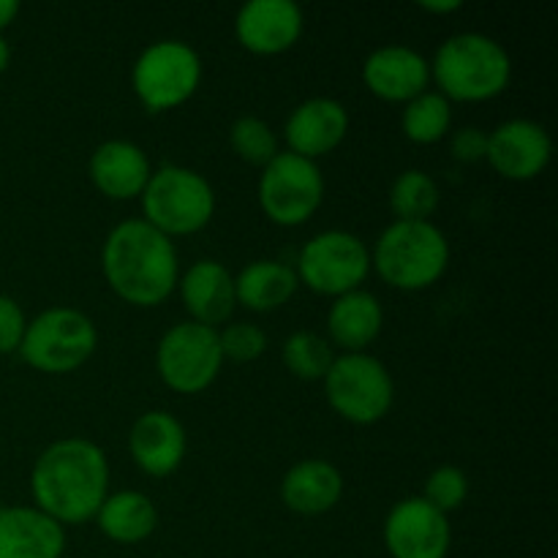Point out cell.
I'll return each instance as SVG.
<instances>
[{"label":"cell","instance_id":"obj_3","mask_svg":"<svg viewBox=\"0 0 558 558\" xmlns=\"http://www.w3.org/2000/svg\"><path fill=\"white\" fill-rule=\"evenodd\" d=\"M430 76L447 101H490L512 80L510 52L483 33H458L434 54Z\"/></svg>","mask_w":558,"mask_h":558},{"label":"cell","instance_id":"obj_6","mask_svg":"<svg viewBox=\"0 0 558 558\" xmlns=\"http://www.w3.org/2000/svg\"><path fill=\"white\" fill-rule=\"evenodd\" d=\"M98 347V330L82 311L49 308L27 322L20 354L31 368L60 376L82 368Z\"/></svg>","mask_w":558,"mask_h":558},{"label":"cell","instance_id":"obj_35","mask_svg":"<svg viewBox=\"0 0 558 558\" xmlns=\"http://www.w3.org/2000/svg\"><path fill=\"white\" fill-rule=\"evenodd\" d=\"M9 60H11V47L3 36H0V74L9 69Z\"/></svg>","mask_w":558,"mask_h":558},{"label":"cell","instance_id":"obj_8","mask_svg":"<svg viewBox=\"0 0 558 558\" xmlns=\"http://www.w3.org/2000/svg\"><path fill=\"white\" fill-rule=\"evenodd\" d=\"M202 82V60L194 47L178 38L156 41L136 58L131 85L150 112H169L196 93Z\"/></svg>","mask_w":558,"mask_h":558},{"label":"cell","instance_id":"obj_10","mask_svg":"<svg viewBox=\"0 0 558 558\" xmlns=\"http://www.w3.org/2000/svg\"><path fill=\"white\" fill-rule=\"evenodd\" d=\"M223 365L218 330L196 322H180L161 338L156 368L163 385L183 396H196L218 379Z\"/></svg>","mask_w":558,"mask_h":558},{"label":"cell","instance_id":"obj_33","mask_svg":"<svg viewBox=\"0 0 558 558\" xmlns=\"http://www.w3.org/2000/svg\"><path fill=\"white\" fill-rule=\"evenodd\" d=\"M417 5L428 14H456L463 9V0H420Z\"/></svg>","mask_w":558,"mask_h":558},{"label":"cell","instance_id":"obj_14","mask_svg":"<svg viewBox=\"0 0 558 558\" xmlns=\"http://www.w3.org/2000/svg\"><path fill=\"white\" fill-rule=\"evenodd\" d=\"M234 33L254 54L289 52L303 36V11L292 0H251L240 9Z\"/></svg>","mask_w":558,"mask_h":558},{"label":"cell","instance_id":"obj_11","mask_svg":"<svg viewBox=\"0 0 558 558\" xmlns=\"http://www.w3.org/2000/svg\"><path fill=\"white\" fill-rule=\"evenodd\" d=\"M325 199V178L316 161L294 153H278L259 180V205L278 227H300L311 221Z\"/></svg>","mask_w":558,"mask_h":558},{"label":"cell","instance_id":"obj_24","mask_svg":"<svg viewBox=\"0 0 558 558\" xmlns=\"http://www.w3.org/2000/svg\"><path fill=\"white\" fill-rule=\"evenodd\" d=\"M98 529L104 537L120 545L145 543L158 526V510L140 490H120L104 499L101 510L96 512Z\"/></svg>","mask_w":558,"mask_h":558},{"label":"cell","instance_id":"obj_32","mask_svg":"<svg viewBox=\"0 0 558 558\" xmlns=\"http://www.w3.org/2000/svg\"><path fill=\"white\" fill-rule=\"evenodd\" d=\"M450 150H452V158L461 163L485 161V156H488V134H485L483 129L466 125V129L452 134Z\"/></svg>","mask_w":558,"mask_h":558},{"label":"cell","instance_id":"obj_19","mask_svg":"<svg viewBox=\"0 0 558 558\" xmlns=\"http://www.w3.org/2000/svg\"><path fill=\"white\" fill-rule=\"evenodd\" d=\"M65 532L36 507L0 510V558H60Z\"/></svg>","mask_w":558,"mask_h":558},{"label":"cell","instance_id":"obj_18","mask_svg":"<svg viewBox=\"0 0 558 558\" xmlns=\"http://www.w3.org/2000/svg\"><path fill=\"white\" fill-rule=\"evenodd\" d=\"M183 305L191 314V322L216 330L218 325H227L232 319V311L238 305L234 294V276L216 259H199L189 267L178 281Z\"/></svg>","mask_w":558,"mask_h":558},{"label":"cell","instance_id":"obj_34","mask_svg":"<svg viewBox=\"0 0 558 558\" xmlns=\"http://www.w3.org/2000/svg\"><path fill=\"white\" fill-rule=\"evenodd\" d=\"M20 14V3L16 0H0V33L11 25Z\"/></svg>","mask_w":558,"mask_h":558},{"label":"cell","instance_id":"obj_22","mask_svg":"<svg viewBox=\"0 0 558 558\" xmlns=\"http://www.w3.org/2000/svg\"><path fill=\"white\" fill-rule=\"evenodd\" d=\"M381 325H385L381 303L365 289H354L336 298L327 314V332L332 343L343 349V354L363 352L365 347H371L379 338Z\"/></svg>","mask_w":558,"mask_h":558},{"label":"cell","instance_id":"obj_17","mask_svg":"<svg viewBox=\"0 0 558 558\" xmlns=\"http://www.w3.org/2000/svg\"><path fill=\"white\" fill-rule=\"evenodd\" d=\"M129 450L142 472L150 477H169L183 463L189 436L183 423L169 412H147L131 428Z\"/></svg>","mask_w":558,"mask_h":558},{"label":"cell","instance_id":"obj_30","mask_svg":"<svg viewBox=\"0 0 558 558\" xmlns=\"http://www.w3.org/2000/svg\"><path fill=\"white\" fill-rule=\"evenodd\" d=\"M218 341H221L223 360H234V363H254V360H259L267 349L265 330L251 325V322L227 325L218 332Z\"/></svg>","mask_w":558,"mask_h":558},{"label":"cell","instance_id":"obj_2","mask_svg":"<svg viewBox=\"0 0 558 558\" xmlns=\"http://www.w3.org/2000/svg\"><path fill=\"white\" fill-rule=\"evenodd\" d=\"M109 289L140 308H156L178 289L180 265L172 240L142 218L118 223L101 248Z\"/></svg>","mask_w":558,"mask_h":558},{"label":"cell","instance_id":"obj_13","mask_svg":"<svg viewBox=\"0 0 558 558\" xmlns=\"http://www.w3.org/2000/svg\"><path fill=\"white\" fill-rule=\"evenodd\" d=\"M554 153L548 131L526 118L507 120L494 134H488V156L485 161L505 180L526 183L545 172Z\"/></svg>","mask_w":558,"mask_h":558},{"label":"cell","instance_id":"obj_9","mask_svg":"<svg viewBox=\"0 0 558 558\" xmlns=\"http://www.w3.org/2000/svg\"><path fill=\"white\" fill-rule=\"evenodd\" d=\"M298 281L311 292L341 298L354 292L371 272V251L352 232L330 229L303 245L298 256Z\"/></svg>","mask_w":558,"mask_h":558},{"label":"cell","instance_id":"obj_16","mask_svg":"<svg viewBox=\"0 0 558 558\" xmlns=\"http://www.w3.org/2000/svg\"><path fill=\"white\" fill-rule=\"evenodd\" d=\"M289 153L308 161L336 150L349 134V112L336 98H308L287 120Z\"/></svg>","mask_w":558,"mask_h":558},{"label":"cell","instance_id":"obj_7","mask_svg":"<svg viewBox=\"0 0 558 558\" xmlns=\"http://www.w3.org/2000/svg\"><path fill=\"white\" fill-rule=\"evenodd\" d=\"M322 381L332 412L354 425H374L385 420L396 398L390 371L365 352L341 354L332 360Z\"/></svg>","mask_w":558,"mask_h":558},{"label":"cell","instance_id":"obj_4","mask_svg":"<svg viewBox=\"0 0 558 558\" xmlns=\"http://www.w3.org/2000/svg\"><path fill=\"white\" fill-rule=\"evenodd\" d=\"M450 265V243L445 232L430 221H396L379 234L371 254L385 283L401 292L428 289L445 276Z\"/></svg>","mask_w":558,"mask_h":558},{"label":"cell","instance_id":"obj_15","mask_svg":"<svg viewBox=\"0 0 558 558\" xmlns=\"http://www.w3.org/2000/svg\"><path fill=\"white\" fill-rule=\"evenodd\" d=\"M363 82L381 101L409 104L428 90L430 63L417 49L390 44L368 54L363 65Z\"/></svg>","mask_w":558,"mask_h":558},{"label":"cell","instance_id":"obj_25","mask_svg":"<svg viewBox=\"0 0 558 558\" xmlns=\"http://www.w3.org/2000/svg\"><path fill=\"white\" fill-rule=\"evenodd\" d=\"M452 123V109L441 93H420L407 104L401 118V129L414 145H436L447 136Z\"/></svg>","mask_w":558,"mask_h":558},{"label":"cell","instance_id":"obj_12","mask_svg":"<svg viewBox=\"0 0 558 558\" xmlns=\"http://www.w3.org/2000/svg\"><path fill=\"white\" fill-rule=\"evenodd\" d=\"M385 545L392 558H447L452 529L445 512L423 496L398 501L385 521Z\"/></svg>","mask_w":558,"mask_h":558},{"label":"cell","instance_id":"obj_1","mask_svg":"<svg viewBox=\"0 0 558 558\" xmlns=\"http://www.w3.org/2000/svg\"><path fill=\"white\" fill-rule=\"evenodd\" d=\"M109 490V466L101 447L90 439H60L38 456L31 474V494L36 510L76 526L101 510Z\"/></svg>","mask_w":558,"mask_h":558},{"label":"cell","instance_id":"obj_23","mask_svg":"<svg viewBox=\"0 0 558 558\" xmlns=\"http://www.w3.org/2000/svg\"><path fill=\"white\" fill-rule=\"evenodd\" d=\"M300 281L294 267L283 265L276 259H259L251 262L238 278H234V294L238 303L245 305L256 314H267V311H278L287 305L298 292Z\"/></svg>","mask_w":558,"mask_h":558},{"label":"cell","instance_id":"obj_21","mask_svg":"<svg viewBox=\"0 0 558 558\" xmlns=\"http://www.w3.org/2000/svg\"><path fill=\"white\" fill-rule=\"evenodd\" d=\"M343 477L336 463L308 458L294 463L281 483V499L298 515H325L341 501Z\"/></svg>","mask_w":558,"mask_h":558},{"label":"cell","instance_id":"obj_29","mask_svg":"<svg viewBox=\"0 0 558 558\" xmlns=\"http://www.w3.org/2000/svg\"><path fill=\"white\" fill-rule=\"evenodd\" d=\"M469 496V480L466 474L458 466H439L425 483V496L430 507H436L439 512H452L466 501Z\"/></svg>","mask_w":558,"mask_h":558},{"label":"cell","instance_id":"obj_28","mask_svg":"<svg viewBox=\"0 0 558 558\" xmlns=\"http://www.w3.org/2000/svg\"><path fill=\"white\" fill-rule=\"evenodd\" d=\"M229 142H232V150L238 153V158H243L251 167L265 169L278 156L276 131L270 129V123L254 118V114L234 120L232 129H229Z\"/></svg>","mask_w":558,"mask_h":558},{"label":"cell","instance_id":"obj_31","mask_svg":"<svg viewBox=\"0 0 558 558\" xmlns=\"http://www.w3.org/2000/svg\"><path fill=\"white\" fill-rule=\"evenodd\" d=\"M27 319L20 303L9 294H0V354L20 352L22 336H25Z\"/></svg>","mask_w":558,"mask_h":558},{"label":"cell","instance_id":"obj_5","mask_svg":"<svg viewBox=\"0 0 558 558\" xmlns=\"http://www.w3.org/2000/svg\"><path fill=\"white\" fill-rule=\"evenodd\" d=\"M142 221L161 234L183 238L210 223L216 213V191L199 172L185 167H161L142 191Z\"/></svg>","mask_w":558,"mask_h":558},{"label":"cell","instance_id":"obj_20","mask_svg":"<svg viewBox=\"0 0 558 558\" xmlns=\"http://www.w3.org/2000/svg\"><path fill=\"white\" fill-rule=\"evenodd\" d=\"M150 161L134 142L109 140L90 156V180L109 199H134L142 196L150 180Z\"/></svg>","mask_w":558,"mask_h":558},{"label":"cell","instance_id":"obj_26","mask_svg":"<svg viewBox=\"0 0 558 558\" xmlns=\"http://www.w3.org/2000/svg\"><path fill=\"white\" fill-rule=\"evenodd\" d=\"M390 207L398 221H428L439 207V185L423 169H407L392 183Z\"/></svg>","mask_w":558,"mask_h":558},{"label":"cell","instance_id":"obj_27","mask_svg":"<svg viewBox=\"0 0 558 558\" xmlns=\"http://www.w3.org/2000/svg\"><path fill=\"white\" fill-rule=\"evenodd\" d=\"M332 360H336V354H332L330 341H325L319 332L300 330L289 336L287 343H283V365L298 379H325Z\"/></svg>","mask_w":558,"mask_h":558}]
</instances>
